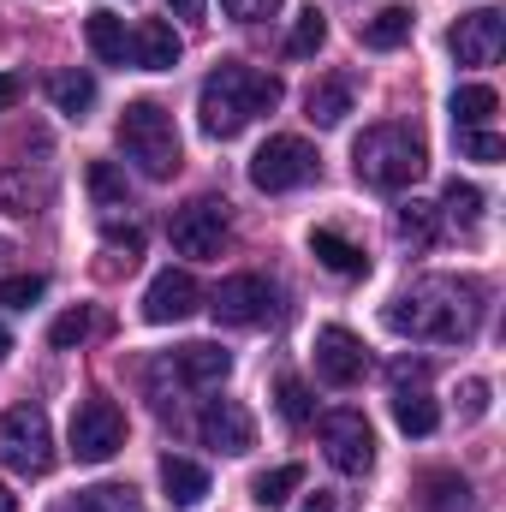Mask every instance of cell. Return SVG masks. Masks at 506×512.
<instances>
[{"mask_svg":"<svg viewBox=\"0 0 506 512\" xmlns=\"http://www.w3.org/2000/svg\"><path fill=\"white\" fill-rule=\"evenodd\" d=\"M483 322V292L453 274H429L387 304V328L423 346H465Z\"/></svg>","mask_w":506,"mask_h":512,"instance_id":"obj_1","label":"cell"},{"mask_svg":"<svg viewBox=\"0 0 506 512\" xmlns=\"http://www.w3.org/2000/svg\"><path fill=\"white\" fill-rule=\"evenodd\" d=\"M280 78L274 72H256L245 60H227V66H215L209 78H203V90H197V120L209 137H239V131L251 126L256 114H274L280 108Z\"/></svg>","mask_w":506,"mask_h":512,"instance_id":"obj_2","label":"cell"},{"mask_svg":"<svg viewBox=\"0 0 506 512\" xmlns=\"http://www.w3.org/2000/svg\"><path fill=\"white\" fill-rule=\"evenodd\" d=\"M352 167L370 191H405L423 179L429 155H423V137L411 126H370L352 143Z\"/></svg>","mask_w":506,"mask_h":512,"instance_id":"obj_3","label":"cell"},{"mask_svg":"<svg viewBox=\"0 0 506 512\" xmlns=\"http://www.w3.org/2000/svg\"><path fill=\"white\" fill-rule=\"evenodd\" d=\"M120 149H126V161H137L143 179L179 173V131H173V114L161 102H131L120 114Z\"/></svg>","mask_w":506,"mask_h":512,"instance_id":"obj_4","label":"cell"},{"mask_svg":"<svg viewBox=\"0 0 506 512\" xmlns=\"http://www.w3.org/2000/svg\"><path fill=\"white\" fill-rule=\"evenodd\" d=\"M0 465L18 471V477H42L54 465V429H48L42 405L0 411Z\"/></svg>","mask_w":506,"mask_h":512,"instance_id":"obj_5","label":"cell"},{"mask_svg":"<svg viewBox=\"0 0 506 512\" xmlns=\"http://www.w3.org/2000/svg\"><path fill=\"white\" fill-rule=\"evenodd\" d=\"M316 167H322V155L304 143V137H268L262 149L251 155V185L256 191H268V197H280V191H298V185H310L316 179Z\"/></svg>","mask_w":506,"mask_h":512,"instance_id":"obj_6","label":"cell"},{"mask_svg":"<svg viewBox=\"0 0 506 512\" xmlns=\"http://www.w3.org/2000/svg\"><path fill=\"white\" fill-rule=\"evenodd\" d=\"M120 447H126V411H120L108 393H90V399L72 411V453H78L84 465H108Z\"/></svg>","mask_w":506,"mask_h":512,"instance_id":"obj_7","label":"cell"},{"mask_svg":"<svg viewBox=\"0 0 506 512\" xmlns=\"http://www.w3.org/2000/svg\"><path fill=\"white\" fill-rule=\"evenodd\" d=\"M316 435H322V453L340 477H364L376 465V429H370L364 411H328L316 423Z\"/></svg>","mask_w":506,"mask_h":512,"instance_id":"obj_8","label":"cell"},{"mask_svg":"<svg viewBox=\"0 0 506 512\" xmlns=\"http://www.w3.org/2000/svg\"><path fill=\"white\" fill-rule=\"evenodd\" d=\"M167 239H173V251L179 256H197V262L221 256L227 251V203H215V197L185 203V209L167 221Z\"/></svg>","mask_w":506,"mask_h":512,"instance_id":"obj_9","label":"cell"},{"mask_svg":"<svg viewBox=\"0 0 506 512\" xmlns=\"http://www.w3.org/2000/svg\"><path fill=\"white\" fill-rule=\"evenodd\" d=\"M447 48H453L459 66H495L501 48H506V12H495V6L465 12V18L447 30Z\"/></svg>","mask_w":506,"mask_h":512,"instance_id":"obj_10","label":"cell"},{"mask_svg":"<svg viewBox=\"0 0 506 512\" xmlns=\"http://www.w3.org/2000/svg\"><path fill=\"white\" fill-rule=\"evenodd\" d=\"M209 310H215V322H227V328H256V322L274 310V286H268L262 274H227V280L215 286Z\"/></svg>","mask_w":506,"mask_h":512,"instance_id":"obj_11","label":"cell"},{"mask_svg":"<svg viewBox=\"0 0 506 512\" xmlns=\"http://www.w3.org/2000/svg\"><path fill=\"white\" fill-rule=\"evenodd\" d=\"M364 370H370V352H364V340L352 334V328H322L316 334V376L328 387H352L364 382Z\"/></svg>","mask_w":506,"mask_h":512,"instance_id":"obj_12","label":"cell"},{"mask_svg":"<svg viewBox=\"0 0 506 512\" xmlns=\"http://www.w3.org/2000/svg\"><path fill=\"white\" fill-rule=\"evenodd\" d=\"M197 435H203V447H215L227 459H239V453L256 447V423L239 399H209V411L197 417Z\"/></svg>","mask_w":506,"mask_h":512,"instance_id":"obj_13","label":"cell"},{"mask_svg":"<svg viewBox=\"0 0 506 512\" xmlns=\"http://www.w3.org/2000/svg\"><path fill=\"white\" fill-rule=\"evenodd\" d=\"M197 304H203V286L191 280V268H161V274L149 280V292H143V316H149L155 328L185 322Z\"/></svg>","mask_w":506,"mask_h":512,"instance_id":"obj_14","label":"cell"},{"mask_svg":"<svg viewBox=\"0 0 506 512\" xmlns=\"http://www.w3.org/2000/svg\"><path fill=\"white\" fill-rule=\"evenodd\" d=\"M173 370H179L191 387H221L227 376H233V352L215 346V340H191V346L173 352Z\"/></svg>","mask_w":506,"mask_h":512,"instance_id":"obj_15","label":"cell"},{"mask_svg":"<svg viewBox=\"0 0 506 512\" xmlns=\"http://www.w3.org/2000/svg\"><path fill=\"white\" fill-rule=\"evenodd\" d=\"M179 54H185V42H179V30H173L167 18H143V30L131 36V60H137L143 72H173Z\"/></svg>","mask_w":506,"mask_h":512,"instance_id":"obj_16","label":"cell"},{"mask_svg":"<svg viewBox=\"0 0 506 512\" xmlns=\"http://www.w3.org/2000/svg\"><path fill=\"white\" fill-rule=\"evenodd\" d=\"M310 256H316L328 274H340V280H358V274H370V256L358 251L352 239L328 233V227H316V233H310Z\"/></svg>","mask_w":506,"mask_h":512,"instance_id":"obj_17","label":"cell"},{"mask_svg":"<svg viewBox=\"0 0 506 512\" xmlns=\"http://www.w3.org/2000/svg\"><path fill=\"white\" fill-rule=\"evenodd\" d=\"M84 36H90V54H96L102 66H126V60H131V36H126V18H114L108 6L84 18Z\"/></svg>","mask_w":506,"mask_h":512,"instance_id":"obj_18","label":"cell"},{"mask_svg":"<svg viewBox=\"0 0 506 512\" xmlns=\"http://www.w3.org/2000/svg\"><path fill=\"white\" fill-rule=\"evenodd\" d=\"M352 114V78H322L304 90V120L310 126H340Z\"/></svg>","mask_w":506,"mask_h":512,"instance_id":"obj_19","label":"cell"},{"mask_svg":"<svg viewBox=\"0 0 506 512\" xmlns=\"http://www.w3.org/2000/svg\"><path fill=\"white\" fill-rule=\"evenodd\" d=\"M393 423L405 429V435H435V423H441V411H435V399H429V387L417 382H399L393 387Z\"/></svg>","mask_w":506,"mask_h":512,"instance_id":"obj_20","label":"cell"},{"mask_svg":"<svg viewBox=\"0 0 506 512\" xmlns=\"http://www.w3.org/2000/svg\"><path fill=\"white\" fill-rule=\"evenodd\" d=\"M161 489H167L173 507H197V501L209 495V471L191 465V459H179V453H167V459H161Z\"/></svg>","mask_w":506,"mask_h":512,"instance_id":"obj_21","label":"cell"},{"mask_svg":"<svg viewBox=\"0 0 506 512\" xmlns=\"http://www.w3.org/2000/svg\"><path fill=\"white\" fill-rule=\"evenodd\" d=\"M447 108H453V126H459V131H477V126H489V120H495L501 96H495L489 84H459Z\"/></svg>","mask_w":506,"mask_h":512,"instance_id":"obj_22","label":"cell"},{"mask_svg":"<svg viewBox=\"0 0 506 512\" xmlns=\"http://www.w3.org/2000/svg\"><path fill=\"white\" fill-rule=\"evenodd\" d=\"M48 96H54V108H60L66 120H84V114L96 108V78H90V72H60V78L48 84Z\"/></svg>","mask_w":506,"mask_h":512,"instance_id":"obj_23","label":"cell"},{"mask_svg":"<svg viewBox=\"0 0 506 512\" xmlns=\"http://www.w3.org/2000/svg\"><path fill=\"white\" fill-rule=\"evenodd\" d=\"M42 203H48V185H36L24 167H6L0 173V209L6 215H36Z\"/></svg>","mask_w":506,"mask_h":512,"instance_id":"obj_24","label":"cell"},{"mask_svg":"<svg viewBox=\"0 0 506 512\" xmlns=\"http://www.w3.org/2000/svg\"><path fill=\"white\" fill-rule=\"evenodd\" d=\"M411 24H417V18H411V6H381L376 18H364V42L387 54V48L411 42Z\"/></svg>","mask_w":506,"mask_h":512,"instance_id":"obj_25","label":"cell"},{"mask_svg":"<svg viewBox=\"0 0 506 512\" xmlns=\"http://www.w3.org/2000/svg\"><path fill=\"white\" fill-rule=\"evenodd\" d=\"M322 42H328V18H322V6H304V12L292 18V30H286V54H292V60H310Z\"/></svg>","mask_w":506,"mask_h":512,"instance_id":"obj_26","label":"cell"},{"mask_svg":"<svg viewBox=\"0 0 506 512\" xmlns=\"http://www.w3.org/2000/svg\"><path fill=\"white\" fill-rule=\"evenodd\" d=\"M441 215H447L453 227H477V221H483V191H477L471 179H447V191H441Z\"/></svg>","mask_w":506,"mask_h":512,"instance_id":"obj_27","label":"cell"},{"mask_svg":"<svg viewBox=\"0 0 506 512\" xmlns=\"http://www.w3.org/2000/svg\"><path fill=\"white\" fill-rule=\"evenodd\" d=\"M393 239L411 245V251H429V239H435V209H423V203H399V215H393Z\"/></svg>","mask_w":506,"mask_h":512,"instance_id":"obj_28","label":"cell"},{"mask_svg":"<svg viewBox=\"0 0 506 512\" xmlns=\"http://www.w3.org/2000/svg\"><path fill=\"white\" fill-rule=\"evenodd\" d=\"M304 483V465H274V471H262L251 483V501L256 507H286V495Z\"/></svg>","mask_w":506,"mask_h":512,"instance_id":"obj_29","label":"cell"},{"mask_svg":"<svg viewBox=\"0 0 506 512\" xmlns=\"http://www.w3.org/2000/svg\"><path fill=\"white\" fill-rule=\"evenodd\" d=\"M423 512H477V501H471V483H465V477H429Z\"/></svg>","mask_w":506,"mask_h":512,"instance_id":"obj_30","label":"cell"},{"mask_svg":"<svg viewBox=\"0 0 506 512\" xmlns=\"http://www.w3.org/2000/svg\"><path fill=\"white\" fill-rule=\"evenodd\" d=\"M78 512H143V507H137L131 483H96V489L78 495Z\"/></svg>","mask_w":506,"mask_h":512,"instance_id":"obj_31","label":"cell"},{"mask_svg":"<svg viewBox=\"0 0 506 512\" xmlns=\"http://www.w3.org/2000/svg\"><path fill=\"white\" fill-rule=\"evenodd\" d=\"M90 197L102 209H131L126 203V179L114 173V161H90Z\"/></svg>","mask_w":506,"mask_h":512,"instance_id":"obj_32","label":"cell"},{"mask_svg":"<svg viewBox=\"0 0 506 512\" xmlns=\"http://www.w3.org/2000/svg\"><path fill=\"white\" fill-rule=\"evenodd\" d=\"M90 328H96V316H90V310H66V316L48 328V340H54V352H72V346H84V340H90Z\"/></svg>","mask_w":506,"mask_h":512,"instance_id":"obj_33","label":"cell"},{"mask_svg":"<svg viewBox=\"0 0 506 512\" xmlns=\"http://www.w3.org/2000/svg\"><path fill=\"white\" fill-rule=\"evenodd\" d=\"M42 292H48L42 274H12V280H0V304H12V310H30Z\"/></svg>","mask_w":506,"mask_h":512,"instance_id":"obj_34","label":"cell"},{"mask_svg":"<svg viewBox=\"0 0 506 512\" xmlns=\"http://www.w3.org/2000/svg\"><path fill=\"white\" fill-rule=\"evenodd\" d=\"M310 411H316L310 387L298 382V376H286V382H280V417H286V423H310Z\"/></svg>","mask_w":506,"mask_h":512,"instance_id":"obj_35","label":"cell"},{"mask_svg":"<svg viewBox=\"0 0 506 512\" xmlns=\"http://www.w3.org/2000/svg\"><path fill=\"white\" fill-rule=\"evenodd\" d=\"M459 149L471 155V161H501L506 155V143L495 137L489 126H477V131H459Z\"/></svg>","mask_w":506,"mask_h":512,"instance_id":"obj_36","label":"cell"},{"mask_svg":"<svg viewBox=\"0 0 506 512\" xmlns=\"http://www.w3.org/2000/svg\"><path fill=\"white\" fill-rule=\"evenodd\" d=\"M227 6V18H245V24H256V18H274L280 12V0H221Z\"/></svg>","mask_w":506,"mask_h":512,"instance_id":"obj_37","label":"cell"},{"mask_svg":"<svg viewBox=\"0 0 506 512\" xmlns=\"http://www.w3.org/2000/svg\"><path fill=\"white\" fill-rule=\"evenodd\" d=\"M489 411V382H465V417H483Z\"/></svg>","mask_w":506,"mask_h":512,"instance_id":"obj_38","label":"cell"},{"mask_svg":"<svg viewBox=\"0 0 506 512\" xmlns=\"http://www.w3.org/2000/svg\"><path fill=\"white\" fill-rule=\"evenodd\" d=\"M18 96H24V78H18V72H0V114H6Z\"/></svg>","mask_w":506,"mask_h":512,"instance_id":"obj_39","label":"cell"},{"mask_svg":"<svg viewBox=\"0 0 506 512\" xmlns=\"http://www.w3.org/2000/svg\"><path fill=\"white\" fill-rule=\"evenodd\" d=\"M167 12H173V18H191V24H197V18L209 12V0H167Z\"/></svg>","mask_w":506,"mask_h":512,"instance_id":"obj_40","label":"cell"},{"mask_svg":"<svg viewBox=\"0 0 506 512\" xmlns=\"http://www.w3.org/2000/svg\"><path fill=\"white\" fill-rule=\"evenodd\" d=\"M304 512H334V495H322V489H316V495L304 501Z\"/></svg>","mask_w":506,"mask_h":512,"instance_id":"obj_41","label":"cell"},{"mask_svg":"<svg viewBox=\"0 0 506 512\" xmlns=\"http://www.w3.org/2000/svg\"><path fill=\"white\" fill-rule=\"evenodd\" d=\"M0 512H18V501H12V489L0 483Z\"/></svg>","mask_w":506,"mask_h":512,"instance_id":"obj_42","label":"cell"},{"mask_svg":"<svg viewBox=\"0 0 506 512\" xmlns=\"http://www.w3.org/2000/svg\"><path fill=\"white\" fill-rule=\"evenodd\" d=\"M6 352H12V334H6V328H0V358H6Z\"/></svg>","mask_w":506,"mask_h":512,"instance_id":"obj_43","label":"cell"}]
</instances>
